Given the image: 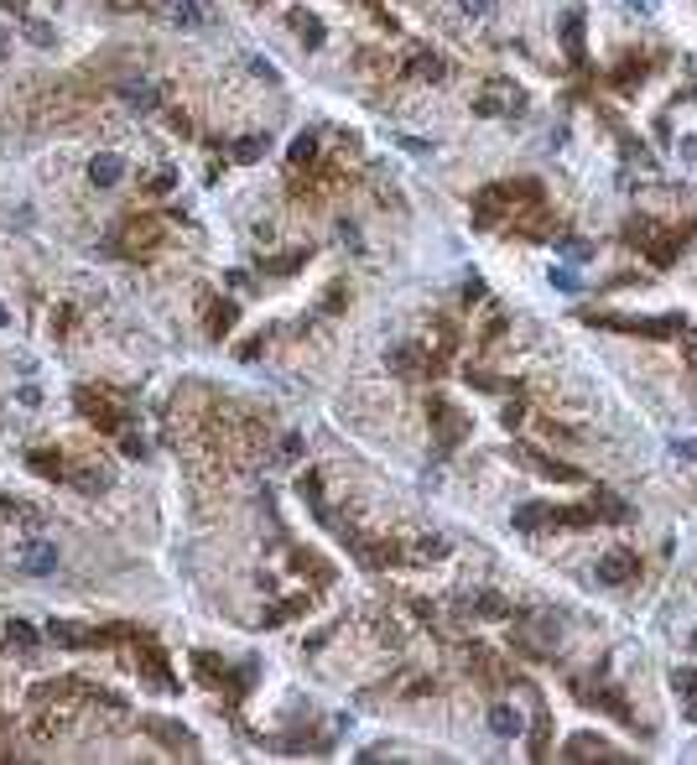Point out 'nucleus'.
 I'll use <instances>...</instances> for the list:
<instances>
[{
  "mask_svg": "<svg viewBox=\"0 0 697 765\" xmlns=\"http://www.w3.org/2000/svg\"><path fill=\"white\" fill-rule=\"evenodd\" d=\"M115 177H120V162L115 156H99L94 162V182H115Z\"/></svg>",
  "mask_w": 697,
  "mask_h": 765,
  "instance_id": "1",
  "label": "nucleus"
}]
</instances>
